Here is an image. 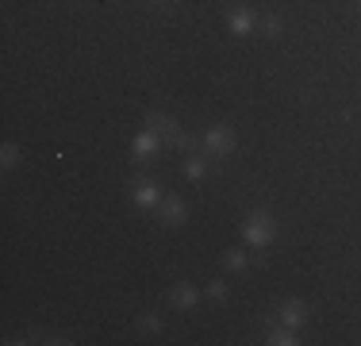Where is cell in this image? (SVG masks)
Returning a JSON list of instances; mask_svg holds the SVG:
<instances>
[{"instance_id":"3","label":"cell","mask_w":361,"mask_h":346,"mask_svg":"<svg viewBox=\"0 0 361 346\" xmlns=\"http://www.w3.org/2000/svg\"><path fill=\"white\" fill-rule=\"evenodd\" d=\"M200 146H204V154H208V158H231V154H235V146H238V135H235V127L216 124V127H208V131H204Z\"/></svg>"},{"instance_id":"5","label":"cell","mask_w":361,"mask_h":346,"mask_svg":"<svg viewBox=\"0 0 361 346\" xmlns=\"http://www.w3.org/2000/svg\"><path fill=\"white\" fill-rule=\"evenodd\" d=\"M131 204H135V208H142V212H158V204H161V189H158V181H150V177H135V185H131Z\"/></svg>"},{"instance_id":"11","label":"cell","mask_w":361,"mask_h":346,"mask_svg":"<svg viewBox=\"0 0 361 346\" xmlns=\"http://www.w3.org/2000/svg\"><path fill=\"white\" fill-rule=\"evenodd\" d=\"M208 154H188L185 166H180V173H185V181H204L208 177Z\"/></svg>"},{"instance_id":"1","label":"cell","mask_w":361,"mask_h":346,"mask_svg":"<svg viewBox=\"0 0 361 346\" xmlns=\"http://www.w3.org/2000/svg\"><path fill=\"white\" fill-rule=\"evenodd\" d=\"M238 235H243V242H246L250 250H269L273 239H277V220H273L269 208H254V212L243 220Z\"/></svg>"},{"instance_id":"12","label":"cell","mask_w":361,"mask_h":346,"mask_svg":"<svg viewBox=\"0 0 361 346\" xmlns=\"http://www.w3.org/2000/svg\"><path fill=\"white\" fill-rule=\"evenodd\" d=\"M223 270H227V273H243V270H250V254H246L243 246H238V250H227V254H223Z\"/></svg>"},{"instance_id":"8","label":"cell","mask_w":361,"mask_h":346,"mask_svg":"<svg viewBox=\"0 0 361 346\" xmlns=\"http://www.w3.org/2000/svg\"><path fill=\"white\" fill-rule=\"evenodd\" d=\"M227 28H231V35H238V39H250V35L257 31V16L250 12V8H231Z\"/></svg>"},{"instance_id":"2","label":"cell","mask_w":361,"mask_h":346,"mask_svg":"<svg viewBox=\"0 0 361 346\" xmlns=\"http://www.w3.org/2000/svg\"><path fill=\"white\" fill-rule=\"evenodd\" d=\"M142 124H146V127H154V131L161 135V143H166L169 150L196 154V146H200L192 135H185V131H180V127H177V119H173V116H166V112H154V108H150V112H146V119H142Z\"/></svg>"},{"instance_id":"15","label":"cell","mask_w":361,"mask_h":346,"mask_svg":"<svg viewBox=\"0 0 361 346\" xmlns=\"http://www.w3.org/2000/svg\"><path fill=\"white\" fill-rule=\"evenodd\" d=\"M20 158H23V154H20V146H16V143L0 146V166H4V169H16V166H20Z\"/></svg>"},{"instance_id":"17","label":"cell","mask_w":361,"mask_h":346,"mask_svg":"<svg viewBox=\"0 0 361 346\" xmlns=\"http://www.w3.org/2000/svg\"><path fill=\"white\" fill-rule=\"evenodd\" d=\"M357 4H361V0H357Z\"/></svg>"},{"instance_id":"10","label":"cell","mask_w":361,"mask_h":346,"mask_svg":"<svg viewBox=\"0 0 361 346\" xmlns=\"http://www.w3.org/2000/svg\"><path fill=\"white\" fill-rule=\"evenodd\" d=\"M265 342L269 346H300V331H292L285 323H269L265 327Z\"/></svg>"},{"instance_id":"9","label":"cell","mask_w":361,"mask_h":346,"mask_svg":"<svg viewBox=\"0 0 361 346\" xmlns=\"http://www.w3.org/2000/svg\"><path fill=\"white\" fill-rule=\"evenodd\" d=\"M200 297L204 292L196 289V285H188V281H177L173 289H169V304L180 308V311H192L196 304H200Z\"/></svg>"},{"instance_id":"13","label":"cell","mask_w":361,"mask_h":346,"mask_svg":"<svg viewBox=\"0 0 361 346\" xmlns=\"http://www.w3.org/2000/svg\"><path fill=\"white\" fill-rule=\"evenodd\" d=\"M257 31H262L265 39H281V35H285V23H281L277 12H269V16H262V20H257Z\"/></svg>"},{"instance_id":"4","label":"cell","mask_w":361,"mask_h":346,"mask_svg":"<svg viewBox=\"0 0 361 346\" xmlns=\"http://www.w3.org/2000/svg\"><path fill=\"white\" fill-rule=\"evenodd\" d=\"M158 150H166V143H161V135L154 131V127H142L139 135H135V143H131V162L135 166H150L154 158H158Z\"/></svg>"},{"instance_id":"14","label":"cell","mask_w":361,"mask_h":346,"mask_svg":"<svg viewBox=\"0 0 361 346\" xmlns=\"http://www.w3.org/2000/svg\"><path fill=\"white\" fill-rule=\"evenodd\" d=\"M135 327H139L142 335H161V316L158 311H142V316L135 319Z\"/></svg>"},{"instance_id":"7","label":"cell","mask_w":361,"mask_h":346,"mask_svg":"<svg viewBox=\"0 0 361 346\" xmlns=\"http://www.w3.org/2000/svg\"><path fill=\"white\" fill-rule=\"evenodd\" d=\"M307 316H312V311H307V304H304V300H296V297H288L285 304H281V311H277V319L285 327H292V331H304Z\"/></svg>"},{"instance_id":"6","label":"cell","mask_w":361,"mask_h":346,"mask_svg":"<svg viewBox=\"0 0 361 346\" xmlns=\"http://www.w3.org/2000/svg\"><path fill=\"white\" fill-rule=\"evenodd\" d=\"M158 220H161V227H185L188 223V204L180 201V196H161V204H158Z\"/></svg>"},{"instance_id":"16","label":"cell","mask_w":361,"mask_h":346,"mask_svg":"<svg viewBox=\"0 0 361 346\" xmlns=\"http://www.w3.org/2000/svg\"><path fill=\"white\" fill-rule=\"evenodd\" d=\"M227 292H231L227 281H212L208 285V300H219V304H223V300H227Z\"/></svg>"}]
</instances>
